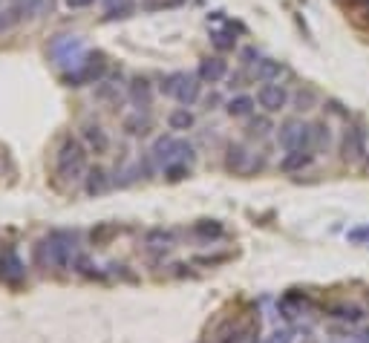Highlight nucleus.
I'll use <instances>...</instances> for the list:
<instances>
[{
  "label": "nucleus",
  "instance_id": "obj_1",
  "mask_svg": "<svg viewBox=\"0 0 369 343\" xmlns=\"http://www.w3.org/2000/svg\"><path fill=\"white\" fill-rule=\"evenodd\" d=\"M38 257L52 269H67L79 257V234L75 231H52L44 242H38Z\"/></svg>",
  "mask_w": 369,
  "mask_h": 343
},
{
  "label": "nucleus",
  "instance_id": "obj_2",
  "mask_svg": "<svg viewBox=\"0 0 369 343\" xmlns=\"http://www.w3.org/2000/svg\"><path fill=\"white\" fill-rule=\"evenodd\" d=\"M55 167H58V174H61V179H67V182H75L87 174V153L79 139H67L58 147Z\"/></svg>",
  "mask_w": 369,
  "mask_h": 343
},
{
  "label": "nucleus",
  "instance_id": "obj_3",
  "mask_svg": "<svg viewBox=\"0 0 369 343\" xmlns=\"http://www.w3.org/2000/svg\"><path fill=\"white\" fill-rule=\"evenodd\" d=\"M150 156L162 170L167 165H177V162L190 165L193 162V144L185 142V139H177V136H159L156 144H153V150H150Z\"/></svg>",
  "mask_w": 369,
  "mask_h": 343
},
{
  "label": "nucleus",
  "instance_id": "obj_4",
  "mask_svg": "<svg viewBox=\"0 0 369 343\" xmlns=\"http://www.w3.org/2000/svg\"><path fill=\"white\" fill-rule=\"evenodd\" d=\"M199 90H202V78L199 75H188V72H170L162 81V92L170 95V99H177L182 107H190L197 101Z\"/></svg>",
  "mask_w": 369,
  "mask_h": 343
},
{
  "label": "nucleus",
  "instance_id": "obj_5",
  "mask_svg": "<svg viewBox=\"0 0 369 343\" xmlns=\"http://www.w3.org/2000/svg\"><path fill=\"white\" fill-rule=\"evenodd\" d=\"M104 72H107V58H104V55L101 52H87L81 58V64L67 72V84L69 87L95 84V81L104 78Z\"/></svg>",
  "mask_w": 369,
  "mask_h": 343
},
{
  "label": "nucleus",
  "instance_id": "obj_6",
  "mask_svg": "<svg viewBox=\"0 0 369 343\" xmlns=\"http://www.w3.org/2000/svg\"><path fill=\"white\" fill-rule=\"evenodd\" d=\"M49 55H52V61L61 67V69H75L81 64L84 58V44H81V37H75V35H61V37H55V41L49 44Z\"/></svg>",
  "mask_w": 369,
  "mask_h": 343
},
{
  "label": "nucleus",
  "instance_id": "obj_7",
  "mask_svg": "<svg viewBox=\"0 0 369 343\" xmlns=\"http://www.w3.org/2000/svg\"><path fill=\"white\" fill-rule=\"evenodd\" d=\"M277 142H280L283 150H297V147H312V150H315L312 124H306V122H300V119H291V122L280 124Z\"/></svg>",
  "mask_w": 369,
  "mask_h": 343
},
{
  "label": "nucleus",
  "instance_id": "obj_8",
  "mask_svg": "<svg viewBox=\"0 0 369 343\" xmlns=\"http://www.w3.org/2000/svg\"><path fill=\"white\" fill-rule=\"evenodd\" d=\"M369 147H366V130L361 124H346L343 136H341V159L355 165L361 159H366Z\"/></svg>",
  "mask_w": 369,
  "mask_h": 343
},
{
  "label": "nucleus",
  "instance_id": "obj_9",
  "mask_svg": "<svg viewBox=\"0 0 369 343\" xmlns=\"http://www.w3.org/2000/svg\"><path fill=\"white\" fill-rule=\"evenodd\" d=\"M288 101H291V92L283 84H277V81H268V84H263L257 90V104L268 112V116H274V112L286 110Z\"/></svg>",
  "mask_w": 369,
  "mask_h": 343
},
{
  "label": "nucleus",
  "instance_id": "obj_10",
  "mask_svg": "<svg viewBox=\"0 0 369 343\" xmlns=\"http://www.w3.org/2000/svg\"><path fill=\"white\" fill-rule=\"evenodd\" d=\"M225 167L228 170H234V174H251L254 167H260V159L251 153V150L245 147V144H240V142H234V144H228V153H225Z\"/></svg>",
  "mask_w": 369,
  "mask_h": 343
},
{
  "label": "nucleus",
  "instance_id": "obj_11",
  "mask_svg": "<svg viewBox=\"0 0 369 343\" xmlns=\"http://www.w3.org/2000/svg\"><path fill=\"white\" fill-rule=\"evenodd\" d=\"M9 12L15 21H24V17H47L55 12V0H12Z\"/></svg>",
  "mask_w": 369,
  "mask_h": 343
},
{
  "label": "nucleus",
  "instance_id": "obj_12",
  "mask_svg": "<svg viewBox=\"0 0 369 343\" xmlns=\"http://www.w3.org/2000/svg\"><path fill=\"white\" fill-rule=\"evenodd\" d=\"M315 162V150L312 147H297V150H286V156L280 159L283 174H300L309 165Z\"/></svg>",
  "mask_w": 369,
  "mask_h": 343
},
{
  "label": "nucleus",
  "instance_id": "obj_13",
  "mask_svg": "<svg viewBox=\"0 0 369 343\" xmlns=\"http://www.w3.org/2000/svg\"><path fill=\"white\" fill-rule=\"evenodd\" d=\"M197 75L202 78V84H220L225 75H228V64L220 58V55H208V58L199 61Z\"/></svg>",
  "mask_w": 369,
  "mask_h": 343
},
{
  "label": "nucleus",
  "instance_id": "obj_14",
  "mask_svg": "<svg viewBox=\"0 0 369 343\" xmlns=\"http://www.w3.org/2000/svg\"><path fill=\"white\" fill-rule=\"evenodd\" d=\"M127 99L133 101L136 110H147L153 104V84L147 78H133L127 84Z\"/></svg>",
  "mask_w": 369,
  "mask_h": 343
},
{
  "label": "nucleus",
  "instance_id": "obj_15",
  "mask_svg": "<svg viewBox=\"0 0 369 343\" xmlns=\"http://www.w3.org/2000/svg\"><path fill=\"white\" fill-rule=\"evenodd\" d=\"M0 274H3L9 283H17V280L26 277V262L21 260V254L15 249H6L3 260H0Z\"/></svg>",
  "mask_w": 369,
  "mask_h": 343
},
{
  "label": "nucleus",
  "instance_id": "obj_16",
  "mask_svg": "<svg viewBox=\"0 0 369 343\" xmlns=\"http://www.w3.org/2000/svg\"><path fill=\"white\" fill-rule=\"evenodd\" d=\"M283 72H286V67H283L280 61H274V58H260V61L254 64V75H257V81H263V84L280 81Z\"/></svg>",
  "mask_w": 369,
  "mask_h": 343
},
{
  "label": "nucleus",
  "instance_id": "obj_17",
  "mask_svg": "<svg viewBox=\"0 0 369 343\" xmlns=\"http://www.w3.org/2000/svg\"><path fill=\"white\" fill-rule=\"evenodd\" d=\"M84 142L90 144L92 153H107V147H110V139L101 124H84Z\"/></svg>",
  "mask_w": 369,
  "mask_h": 343
},
{
  "label": "nucleus",
  "instance_id": "obj_18",
  "mask_svg": "<svg viewBox=\"0 0 369 343\" xmlns=\"http://www.w3.org/2000/svg\"><path fill=\"white\" fill-rule=\"evenodd\" d=\"M254 107H257V101L251 99V95H234V99L225 104V112L231 119H245V116L254 112Z\"/></svg>",
  "mask_w": 369,
  "mask_h": 343
},
{
  "label": "nucleus",
  "instance_id": "obj_19",
  "mask_svg": "<svg viewBox=\"0 0 369 343\" xmlns=\"http://www.w3.org/2000/svg\"><path fill=\"white\" fill-rule=\"evenodd\" d=\"M87 194L90 196H99V194H104V190L110 187V179H107V174L101 167H92V170H87Z\"/></svg>",
  "mask_w": 369,
  "mask_h": 343
},
{
  "label": "nucleus",
  "instance_id": "obj_20",
  "mask_svg": "<svg viewBox=\"0 0 369 343\" xmlns=\"http://www.w3.org/2000/svg\"><path fill=\"white\" fill-rule=\"evenodd\" d=\"M193 234H197L199 240H205V242L220 240L222 237V222H217V219H199L197 225H193Z\"/></svg>",
  "mask_w": 369,
  "mask_h": 343
},
{
  "label": "nucleus",
  "instance_id": "obj_21",
  "mask_svg": "<svg viewBox=\"0 0 369 343\" xmlns=\"http://www.w3.org/2000/svg\"><path fill=\"white\" fill-rule=\"evenodd\" d=\"M124 127H127V133H130V136H145V133H150V116H147V112L145 110H136L133 112V116L124 122Z\"/></svg>",
  "mask_w": 369,
  "mask_h": 343
},
{
  "label": "nucleus",
  "instance_id": "obj_22",
  "mask_svg": "<svg viewBox=\"0 0 369 343\" xmlns=\"http://www.w3.org/2000/svg\"><path fill=\"white\" fill-rule=\"evenodd\" d=\"M167 127H170V130H177V133L190 130V127H193V112H190L188 107H177V110H170V116H167Z\"/></svg>",
  "mask_w": 369,
  "mask_h": 343
},
{
  "label": "nucleus",
  "instance_id": "obj_23",
  "mask_svg": "<svg viewBox=\"0 0 369 343\" xmlns=\"http://www.w3.org/2000/svg\"><path fill=\"white\" fill-rule=\"evenodd\" d=\"M145 245L150 251H167L170 245H173V234L170 231H162V228H156V231H150L145 237Z\"/></svg>",
  "mask_w": 369,
  "mask_h": 343
},
{
  "label": "nucleus",
  "instance_id": "obj_24",
  "mask_svg": "<svg viewBox=\"0 0 369 343\" xmlns=\"http://www.w3.org/2000/svg\"><path fill=\"white\" fill-rule=\"evenodd\" d=\"M312 136H315V150H329V144H332V127L326 122H318L312 124Z\"/></svg>",
  "mask_w": 369,
  "mask_h": 343
},
{
  "label": "nucleus",
  "instance_id": "obj_25",
  "mask_svg": "<svg viewBox=\"0 0 369 343\" xmlns=\"http://www.w3.org/2000/svg\"><path fill=\"white\" fill-rule=\"evenodd\" d=\"M315 104H318V92H315L312 87H306V90H297V95H295V107H297L300 112H309V110H315Z\"/></svg>",
  "mask_w": 369,
  "mask_h": 343
},
{
  "label": "nucleus",
  "instance_id": "obj_26",
  "mask_svg": "<svg viewBox=\"0 0 369 343\" xmlns=\"http://www.w3.org/2000/svg\"><path fill=\"white\" fill-rule=\"evenodd\" d=\"M107 17H127L133 12V0H104Z\"/></svg>",
  "mask_w": 369,
  "mask_h": 343
},
{
  "label": "nucleus",
  "instance_id": "obj_27",
  "mask_svg": "<svg viewBox=\"0 0 369 343\" xmlns=\"http://www.w3.org/2000/svg\"><path fill=\"white\" fill-rule=\"evenodd\" d=\"M329 312H332V317H338V320H352V323H358L363 317V312L358 306H332Z\"/></svg>",
  "mask_w": 369,
  "mask_h": 343
},
{
  "label": "nucleus",
  "instance_id": "obj_28",
  "mask_svg": "<svg viewBox=\"0 0 369 343\" xmlns=\"http://www.w3.org/2000/svg\"><path fill=\"white\" fill-rule=\"evenodd\" d=\"M211 41H213V47L222 49V52L237 47V37H231V32H211Z\"/></svg>",
  "mask_w": 369,
  "mask_h": 343
},
{
  "label": "nucleus",
  "instance_id": "obj_29",
  "mask_svg": "<svg viewBox=\"0 0 369 343\" xmlns=\"http://www.w3.org/2000/svg\"><path fill=\"white\" fill-rule=\"evenodd\" d=\"M190 174V165H185V162H177V165H167L165 167V176L170 179V182H179V179H185Z\"/></svg>",
  "mask_w": 369,
  "mask_h": 343
},
{
  "label": "nucleus",
  "instance_id": "obj_30",
  "mask_svg": "<svg viewBox=\"0 0 369 343\" xmlns=\"http://www.w3.org/2000/svg\"><path fill=\"white\" fill-rule=\"evenodd\" d=\"M248 133H251V136H257V139H263V136L271 133V122L268 119H254L248 124Z\"/></svg>",
  "mask_w": 369,
  "mask_h": 343
},
{
  "label": "nucleus",
  "instance_id": "obj_31",
  "mask_svg": "<svg viewBox=\"0 0 369 343\" xmlns=\"http://www.w3.org/2000/svg\"><path fill=\"white\" fill-rule=\"evenodd\" d=\"M265 343H291V332L288 329H277L265 337Z\"/></svg>",
  "mask_w": 369,
  "mask_h": 343
},
{
  "label": "nucleus",
  "instance_id": "obj_32",
  "mask_svg": "<svg viewBox=\"0 0 369 343\" xmlns=\"http://www.w3.org/2000/svg\"><path fill=\"white\" fill-rule=\"evenodd\" d=\"M243 61H245V64H257V61H260V52H257L254 47L243 49Z\"/></svg>",
  "mask_w": 369,
  "mask_h": 343
},
{
  "label": "nucleus",
  "instance_id": "obj_33",
  "mask_svg": "<svg viewBox=\"0 0 369 343\" xmlns=\"http://www.w3.org/2000/svg\"><path fill=\"white\" fill-rule=\"evenodd\" d=\"M95 0H67V6L69 9H87V6H92Z\"/></svg>",
  "mask_w": 369,
  "mask_h": 343
},
{
  "label": "nucleus",
  "instance_id": "obj_34",
  "mask_svg": "<svg viewBox=\"0 0 369 343\" xmlns=\"http://www.w3.org/2000/svg\"><path fill=\"white\" fill-rule=\"evenodd\" d=\"M366 167H369V153H366Z\"/></svg>",
  "mask_w": 369,
  "mask_h": 343
}]
</instances>
